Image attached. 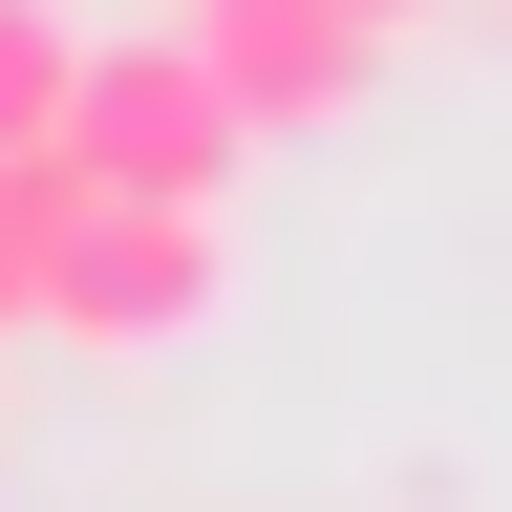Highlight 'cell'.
Masks as SVG:
<instances>
[{
    "mask_svg": "<svg viewBox=\"0 0 512 512\" xmlns=\"http://www.w3.org/2000/svg\"><path fill=\"white\" fill-rule=\"evenodd\" d=\"M214 320H235V214L64 171V235H43V320L22 342H64V363H192Z\"/></svg>",
    "mask_w": 512,
    "mask_h": 512,
    "instance_id": "1",
    "label": "cell"
},
{
    "mask_svg": "<svg viewBox=\"0 0 512 512\" xmlns=\"http://www.w3.org/2000/svg\"><path fill=\"white\" fill-rule=\"evenodd\" d=\"M43 150L86 171V192H192V214H235L256 128L214 107V64H192L171 22H86V43H64V107H43Z\"/></svg>",
    "mask_w": 512,
    "mask_h": 512,
    "instance_id": "2",
    "label": "cell"
},
{
    "mask_svg": "<svg viewBox=\"0 0 512 512\" xmlns=\"http://www.w3.org/2000/svg\"><path fill=\"white\" fill-rule=\"evenodd\" d=\"M171 43L214 64V107L256 128V150H299V128H342L384 86V43L342 22V0H171Z\"/></svg>",
    "mask_w": 512,
    "mask_h": 512,
    "instance_id": "3",
    "label": "cell"
},
{
    "mask_svg": "<svg viewBox=\"0 0 512 512\" xmlns=\"http://www.w3.org/2000/svg\"><path fill=\"white\" fill-rule=\"evenodd\" d=\"M43 235H64V150H0V342L43 320Z\"/></svg>",
    "mask_w": 512,
    "mask_h": 512,
    "instance_id": "4",
    "label": "cell"
},
{
    "mask_svg": "<svg viewBox=\"0 0 512 512\" xmlns=\"http://www.w3.org/2000/svg\"><path fill=\"white\" fill-rule=\"evenodd\" d=\"M64 43H86L64 0H0V150H43V107H64Z\"/></svg>",
    "mask_w": 512,
    "mask_h": 512,
    "instance_id": "5",
    "label": "cell"
},
{
    "mask_svg": "<svg viewBox=\"0 0 512 512\" xmlns=\"http://www.w3.org/2000/svg\"><path fill=\"white\" fill-rule=\"evenodd\" d=\"M342 22H363V43H384V64H406V43H427V22H448V0H342Z\"/></svg>",
    "mask_w": 512,
    "mask_h": 512,
    "instance_id": "6",
    "label": "cell"
},
{
    "mask_svg": "<svg viewBox=\"0 0 512 512\" xmlns=\"http://www.w3.org/2000/svg\"><path fill=\"white\" fill-rule=\"evenodd\" d=\"M0 470H22V448H0Z\"/></svg>",
    "mask_w": 512,
    "mask_h": 512,
    "instance_id": "7",
    "label": "cell"
}]
</instances>
